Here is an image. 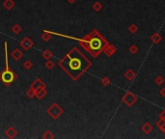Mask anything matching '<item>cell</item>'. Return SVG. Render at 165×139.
<instances>
[{"instance_id":"cell-12","label":"cell","mask_w":165,"mask_h":139,"mask_svg":"<svg viewBox=\"0 0 165 139\" xmlns=\"http://www.w3.org/2000/svg\"><path fill=\"white\" fill-rule=\"evenodd\" d=\"M135 76H136V73L131 69L128 70V71L125 73V77L128 80V81H132V80L135 78Z\"/></svg>"},{"instance_id":"cell-28","label":"cell","mask_w":165,"mask_h":139,"mask_svg":"<svg viewBox=\"0 0 165 139\" xmlns=\"http://www.w3.org/2000/svg\"><path fill=\"white\" fill-rule=\"evenodd\" d=\"M164 125H165V120H163V119H159V121L156 122V127H158L159 129H160Z\"/></svg>"},{"instance_id":"cell-25","label":"cell","mask_w":165,"mask_h":139,"mask_svg":"<svg viewBox=\"0 0 165 139\" xmlns=\"http://www.w3.org/2000/svg\"><path fill=\"white\" fill-rule=\"evenodd\" d=\"M128 50H130V52L131 54H136L137 52L139 51V48L137 46H135V44H132Z\"/></svg>"},{"instance_id":"cell-26","label":"cell","mask_w":165,"mask_h":139,"mask_svg":"<svg viewBox=\"0 0 165 139\" xmlns=\"http://www.w3.org/2000/svg\"><path fill=\"white\" fill-rule=\"evenodd\" d=\"M33 67V63L30 60H26L25 62L23 63V68L25 70H30Z\"/></svg>"},{"instance_id":"cell-2","label":"cell","mask_w":165,"mask_h":139,"mask_svg":"<svg viewBox=\"0 0 165 139\" xmlns=\"http://www.w3.org/2000/svg\"><path fill=\"white\" fill-rule=\"evenodd\" d=\"M78 44L94 58H97L108 44L107 41L96 29L84 36L82 39H78Z\"/></svg>"},{"instance_id":"cell-29","label":"cell","mask_w":165,"mask_h":139,"mask_svg":"<svg viewBox=\"0 0 165 139\" xmlns=\"http://www.w3.org/2000/svg\"><path fill=\"white\" fill-rule=\"evenodd\" d=\"M159 119H163L165 120V110H162L160 113H159Z\"/></svg>"},{"instance_id":"cell-8","label":"cell","mask_w":165,"mask_h":139,"mask_svg":"<svg viewBox=\"0 0 165 139\" xmlns=\"http://www.w3.org/2000/svg\"><path fill=\"white\" fill-rule=\"evenodd\" d=\"M116 51H117L116 48H115L114 46H112V44H108L105 48H104L103 52H104V54H105L107 57H110V56H112V55H113Z\"/></svg>"},{"instance_id":"cell-6","label":"cell","mask_w":165,"mask_h":139,"mask_svg":"<svg viewBox=\"0 0 165 139\" xmlns=\"http://www.w3.org/2000/svg\"><path fill=\"white\" fill-rule=\"evenodd\" d=\"M20 48H23V50L27 51V50H29L30 48H33L34 43H33V41L29 37H24L22 40L20 42Z\"/></svg>"},{"instance_id":"cell-5","label":"cell","mask_w":165,"mask_h":139,"mask_svg":"<svg viewBox=\"0 0 165 139\" xmlns=\"http://www.w3.org/2000/svg\"><path fill=\"white\" fill-rule=\"evenodd\" d=\"M122 101L124 102V104H125L126 106L131 107L137 101H138V98L134 95L132 92H128V93L123 97Z\"/></svg>"},{"instance_id":"cell-1","label":"cell","mask_w":165,"mask_h":139,"mask_svg":"<svg viewBox=\"0 0 165 139\" xmlns=\"http://www.w3.org/2000/svg\"><path fill=\"white\" fill-rule=\"evenodd\" d=\"M58 66L73 81H76L91 68L92 62L75 46L59 61Z\"/></svg>"},{"instance_id":"cell-13","label":"cell","mask_w":165,"mask_h":139,"mask_svg":"<svg viewBox=\"0 0 165 139\" xmlns=\"http://www.w3.org/2000/svg\"><path fill=\"white\" fill-rule=\"evenodd\" d=\"M151 41H152L155 44H158L162 41V37H161V35L159 34V33L155 32V33H153L152 36H151Z\"/></svg>"},{"instance_id":"cell-32","label":"cell","mask_w":165,"mask_h":139,"mask_svg":"<svg viewBox=\"0 0 165 139\" xmlns=\"http://www.w3.org/2000/svg\"><path fill=\"white\" fill-rule=\"evenodd\" d=\"M161 129V132H163V133H164V134H165V125H164V126H163V127H161V129Z\"/></svg>"},{"instance_id":"cell-9","label":"cell","mask_w":165,"mask_h":139,"mask_svg":"<svg viewBox=\"0 0 165 139\" xmlns=\"http://www.w3.org/2000/svg\"><path fill=\"white\" fill-rule=\"evenodd\" d=\"M22 56H23L22 51H21L18 48H16L12 51V53H11V57H12L13 59L16 60V61H20Z\"/></svg>"},{"instance_id":"cell-3","label":"cell","mask_w":165,"mask_h":139,"mask_svg":"<svg viewBox=\"0 0 165 139\" xmlns=\"http://www.w3.org/2000/svg\"><path fill=\"white\" fill-rule=\"evenodd\" d=\"M4 52H5V68L0 72V81L3 82L5 85L10 86L13 84L18 78V74L14 72L9 66V58H8V44L4 43Z\"/></svg>"},{"instance_id":"cell-14","label":"cell","mask_w":165,"mask_h":139,"mask_svg":"<svg viewBox=\"0 0 165 139\" xmlns=\"http://www.w3.org/2000/svg\"><path fill=\"white\" fill-rule=\"evenodd\" d=\"M15 6H16V3L14 0H4L3 1V7L8 11L12 10Z\"/></svg>"},{"instance_id":"cell-20","label":"cell","mask_w":165,"mask_h":139,"mask_svg":"<svg viewBox=\"0 0 165 139\" xmlns=\"http://www.w3.org/2000/svg\"><path fill=\"white\" fill-rule=\"evenodd\" d=\"M25 94L27 95V97H28V98H30V99H33L34 97H36V91L33 90V89L30 88V87H29L28 90L26 91Z\"/></svg>"},{"instance_id":"cell-7","label":"cell","mask_w":165,"mask_h":139,"mask_svg":"<svg viewBox=\"0 0 165 139\" xmlns=\"http://www.w3.org/2000/svg\"><path fill=\"white\" fill-rule=\"evenodd\" d=\"M43 87H45V84L43 82V80L40 79V78H37L31 85H30V88H32L33 90H35L36 92L39 90V89L43 88Z\"/></svg>"},{"instance_id":"cell-22","label":"cell","mask_w":165,"mask_h":139,"mask_svg":"<svg viewBox=\"0 0 165 139\" xmlns=\"http://www.w3.org/2000/svg\"><path fill=\"white\" fill-rule=\"evenodd\" d=\"M54 66H55V64H54V62L53 61H51L50 59L49 60H46V62H45V67L48 70H52L54 68Z\"/></svg>"},{"instance_id":"cell-21","label":"cell","mask_w":165,"mask_h":139,"mask_svg":"<svg viewBox=\"0 0 165 139\" xmlns=\"http://www.w3.org/2000/svg\"><path fill=\"white\" fill-rule=\"evenodd\" d=\"M128 31H130L131 34H134V33H136L138 31V26L134 23H131L130 25L128 26Z\"/></svg>"},{"instance_id":"cell-11","label":"cell","mask_w":165,"mask_h":139,"mask_svg":"<svg viewBox=\"0 0 165 139\" xmlns=\"http://www.w3.org/2000/svg\"><path fill=\"white\" fill-rule=\"evenodd\" d=\"M18 135V130L14 127H9L6 129V136L8 138H14Z\"/></svg>"},{"instance_id":"cell-24","label":"cell","mask_w":165,"mask_h":139,"mask_svg":"<svg viewBox=\"0 0 165 139\" xmlns=\"http://www.w3.org/2000/svg\"><path fill=\"white\" fill-rule=\"evenodd\" d=\"M155 84H156V85L160 86V85H162V84H163V83H164V78H163V77H162L161 76H156V77H155Z\"/></svg>"},{"instance_id":"cell-16","label":"cell","mask_w":165,"mask_h":139,"mask_svg":"<svg viewBox=\"0 0 165 139\" xmlns=\"http://www.w3.org/2000/svg\"><path fill=\"white\" fill-rule=\"evenodd\" d=\"M51 37H52V34L49 31H48V30H45V31L43 32V34L41 35V38H42V40L43 42H48L51 39Z\"/></svg>"},{"instance_id":"cell-19","label":"cell","mask_w":165,"mask_h":139,"mask_svg":"<svg viewBox=\"0 0 165 139\" xmlns=\"http://www.w3.org/2000/svg\"><path fill=\"white\" fill-rule=\"evenodd\" d=\"M21 30H22V28H21V26L18 23H16L15 25L12 27V31H13V33H15L16 35L20 34L21 32Z\"/></svg>"},{"instance_id":"cell-18","label":"cell","mask_w":165,"mask_h":139,"mask_svg":"<svg viewBox=\"0 0 165 139\" xmlns=\"http://www.w3.org/2000/svg\"><path fill=\"white\" fill-rule=\"evenodd\" d=\"M92 7L96 12H100V11L103 10V4H101L100 1H96L95 3L93 4Z\"/></svg>"},{"instance_id":"cell-15","label":"cell","mask_w":165,"mask_h":139,"mask_svg":"<svg viewBox=\"0 0 165 139\" xmlns=\"http://www.w3.org/2000/svg\"><path fill=\"white\" fill-rule=\"evenodd\" d=\"M46 94H48V92L45 90V87H43L36 92V98H38L39 99H43V97H45Z\"/></svg>"},{"instance_id":"cell-23","label":"cell","mask_w":165,"mask_h":139,"mask_svg":"<svg viewBox=\"0 0 165 139\" xmlns=\"http://www.w3.org/2000/svg\"><path fill=\"white\" fill-rule=\"evenodd\" d=\"M54 137H55L54 134L50 132V130H45V133L42 135V138H54Z\"/></svg>"},{"instance_id":"cell-17","label":"cell","mask_w":165,"mask_h":139,"mask_svg":"<svg viewBox=\"0 0 165 139\" xmlns=\"http://www.w3.org/2000/svg\"><path fill=\"white\" fill-rule=\"evenodd\" d=\"M43 58H45V60H49L51 59L52 56H53V53H52V51L50 49H45V51L43 52Z\"/></svg>"},{"instance_id":"cell-4","label":"cell","mask_w":165,"mask_h":139,"mask_svg":"<svg viewBox=\"0 0 165 139\" xmlns=\"http://www.w3.org/2000/svg\"><path fill=\"white\" fill-rule=\"evenodd\" d=\"M46 113H48L53 120H56V119H58L60 116L64 113V110H63V108L60 106L58 104L54 102V104H52L50 106L46 109Z\"/></svg>"},{"instance_id":"cell-27","label":"cell","mask_w":165,"mask_h":139,"mask_svg":"<svg viewBox=\"0 0 165 139\" xmlns=\"http://www.w3.org/2000/svg\"><path fill=\"white\" fill-rule=\"evenodd\" d=\"M100 83H101V85H103V86H105V87H106V86H108L110 84V79L107 76H105V77H103V78L100 80Z\"/></svg>"},{"instance_id":"cell-30","label":"cell","mask_w":165,"mask_h":139,"mask_svg":"<svg viewBox=\"0 0 165 139\" xmlns=\"http://www.w3.org/2000/svg\"><path fill=\"white\" fill-rule=\"evenodd\" d=\"M159 94H160V96H161V97H163V98H165V87H163L160 91H159Z\"/></svg>"},{"instance_id":"cell-10","label":"cell","mask_w":165,"mask_h":139,"mask_svg":"<svg viewBox=\"0 0 165 139\" xmlns=\"http://www.w3.org/2000/svg\"><path fill=\"white\" fill-rule=\"evenodd\" d=\"M141 130H142V132L145 133V134H150V133L153 130V127L149 123V122H146V123L142 125Z\"/></svg>"},{"instance_id":"cell-31","label":"cell","mask_w":165,"mask_h":139,"mask_svg":"<svg viewBox=\"0 0 165 139\" xmlns=\"http://www.w3.org/2000/svg\"><path fill=\"white\" fill-rule=\"evenodd\" d=\"M67 1H68L70 4H73V3H75V2L76 1V0H67Z\"/></svg>"}]
</instances>
